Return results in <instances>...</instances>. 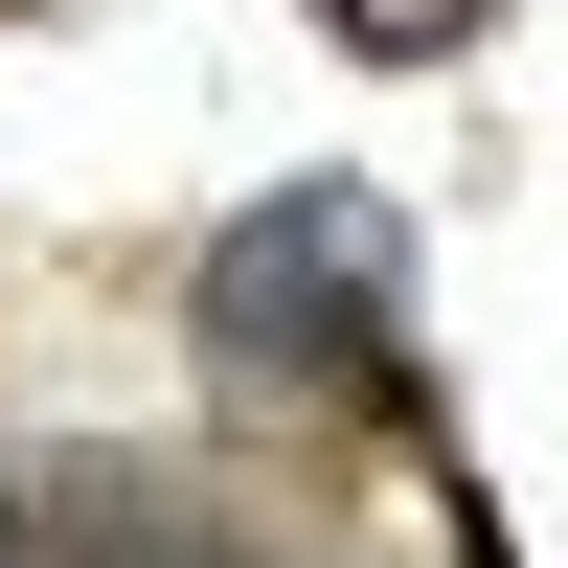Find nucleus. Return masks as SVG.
I'll use <instances>...</instances> for the list:
<instances>
[{
  "instance_id": "nucleus-2",
  "label": "nucleus",
  "mask_w": 568,
  "mask_h": 568,
  "mask_svg": "<svg viewBox=\"0 0 568 568\" xmlns=\"http://www.w3.org/2000/svg\"><path fill=\"white\" fill-rule=\"evenodd\" d=\"M318 23H342V45H387V69H433V45H478L500 0H318Z\"/></svg>"
},
{
  "instance_id": "nucleus-3",
  "label": "nucleus",
  "mask_w": 568,
  "mask_h": 568,
  "mask_svg": "<svg viewBox=\"0 0 568 568\" xmlns=\"http://www.w3.org/2000/svg\"><path fill=\"white\" fill-rule=\"evenodd\" d=\"M0 568H23V524H0Z\"/></svg>"
},
{
  "instance_id": "nucleus-1",
  "label": "nucleus",
  "mask_w": 568,
  "mask_h": 568,
  "mask_svg": "<svg viewBox=\"0 0 568 568\" xmlns=\"http://www.w3.org/2000/svg\"><path fill=\"white\" fill-rule=\"evenodd\" d=\"M182 318H205L227 364H273V387H387V342H409V227L364 205V182H273V205L182 273Z\"/></svg>"
}]
</instances>
